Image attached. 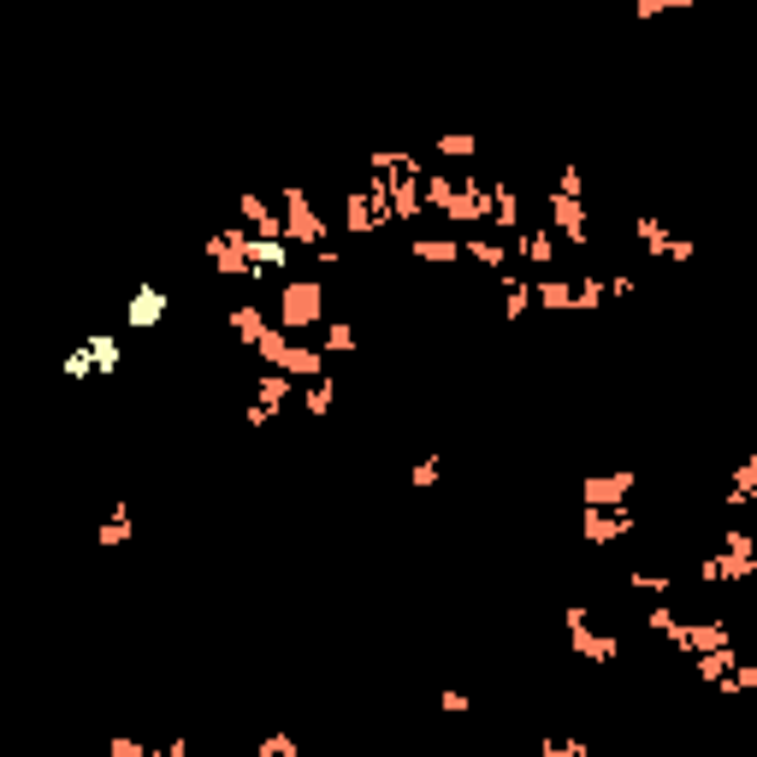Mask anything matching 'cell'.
<instances>
[{"instance_id":"37","label":"cell","mask_w":757,"mask_h":757,"mask_svg":"<svg viewBox=\"0 0 757 757\" xmlns=\"http://www.w3.org/2000/svg\"><path fill=\"white\" fill-rule=\"evenodd\" d=\"M439 704L450 710V717H462V710H474V698L462 692V687H444V692H439Z\"/></svg>"},{"instance_id":"36","label":"cell","mask_w":757,"mask_h":757,"mask_svg":"<svg viewBox=\"0 0 757 757\" xmlns=\"http://www.w3.org/2000/svg\"><path fill=\"white\" fill-rule=\"evenodd\" d=\"M633 284H639L633 272H609V279H604V296H609V302H621V296H633Z\"/></svg>"},{"instance_id":"19","label":"cell","mask_w":757,"mask_h":757,"mask_svg":"<svg viewBox=\"0 0 757 757\" xmlns=\"http://www.w3.org/2000/svg\"><path fill=\"white\" fill-rule=\"evenodd\" d=\"M409 255L432 260V267H456V260H462V237H427V231H420V237H409Z\"/></svg>"},{"instance_id":"23","label":"cell","mask_w":757,"mask_h":757,"mask_svg":"<svg viewBox=\"0 0 757 757\" xmlns=\"http://www.w3.org/2000/svg\"><path fill=\"white\" fill-rule=\"evenodd\" d=\"M432 154H439L444 166H468V172H474V160H479V142L468 137V130H450V137H439V142H432Z\"/></svg>"},{"instance_id":"24","label":"cell","mask_w":757,"mask_h":757,"mask_svg":"<svg viewBox=\"0 0 757 757\" xmlns=\"http://www.w3.org/2000/svg\"><path fill=\"white\" fill-rule=\"evenodd\" d=\"M319 349H326V361H331V356H356V349H361V331L349 326V319H326V326H319Z\"/></svg>"},{"instance_id":"25","label":"cell","mask_w":757,"mask_h":757,"mask_svg":"<svg viewBox=\"0 0 757 757\" xmlns=\"http://www.w3.org/2000/svg\"><path fill=\"white\" fill-rule=\"evenodd\" d=\"M331 403H338V385H331V373H326V378H308V385H302V409H308V420H326V415H331Z\"/></svg>"},{"instance_id":"18","label":"cell","mask_w":757,"mask_h":757,"mask_svg":"<svg viewBox=\"0 0 757 757\" xmlns=\"http://www.w3.org/2000/svg\"><path fill=\"white\" fill-rule=\"evenodd\" d=\"M533 308L574 314V279H533Z\"/></svg>"},{"instance_id":"11","label":"cell","mask_w":757,"mask_h":757,"mask_svg":"<svg viewBox=\"0 0 757 757\" xmlns=\"http://www.w3.org/2000/svg\"><path fill=\"white\" fill-rule=\"evenodd\" d=\"M462 260H474V267H486L491 279H503L515 249H509L503 237H491V231H462Z\"/></svg>"},{"instance_id":"15","label":"cell","mask_w":757,"mask_h":757,"mask_svg":"<svg viewBox=\"0 0 757 757\" xmlns=\"http://www.w3.org/2000/svg\"><path fill=\"white\" fill-rule=\"evenodd\" d=\"M83 349H90V361H95V378H113V373L125 368L119 331H83Z\"/></svg>"},{"instance_id":"38","label":"cell","mask_w":757,"mask_h":757,"mask_svg":"<svg viewBox=\"0 0 757 757\" xmlns=\"http://www.w3.org/2000/svg\"><path fill=\"white\" fill-rule=\"evenodd\" d=\"M90 757H113V752H107V746H101V752H90Z\"/></svg>"},{"instance_id":"33","label":"cell","mask_w":757,"mask_h":757,"mask_svg":"<svg viewBox=\"0 0 757 757\" xmlns=\"http://www.w3.org/2000/svg\"><path fill=\"white\" fill-rule=\"evenodd\" d=\"M657 12H692V0H639L633 19H657Z\"/></svg>"},{"instance_id":"39","label":"cell","mask_w":757,"mask_h":757,"mask_svg":"<svg viewBox=\"0 0 757 757\" xmlns=\"http://www.w3.org/2000/svg\"><path fill=\"white\" fill-rule=\"evenodd\" d=\"M0 308H7V302H0Z\"/></svg>"},{"instance_id":"32","label":"cell","mask_w":757,"mask_h":757,"mask_svg":"<svg viewBox=\"0 0 757 757\" xmlns=\"http://www.w3.org/2000/svg\"><path fill=\"white\" fill-rule=\"evenodd\" d=\"M60 373H66V378H95V361H90V349H83V343H78V349H66Z\"/></svg>"},{"instance_id":"35","label":"cell","mask_w":757,"mask_h":757,"mask_svg":"<svg viewBox=\"0 0 757 757\" xmlns=\"http://www.w3.org/2000/svg\"><path fill=\"white\" fill-rule=\"evenodd\" d=\"M308 260H314L319 272H338V267H343V249H338V243H319V249H314Z\"/></svg>"},{"instance_id":"28","label":"cell","mask_w":757,"mask_h":757,"mask_svg":"<svg viewBox=\"0 0 757 757\" xmlns=\"http://www.w3.org/2000/svg\"><path fill=\"white\" fill-rule=\"evenodd\" d=\"M604 279H598V272H580V279H574V314H598L604 308Z\"/></svg>"},{"instance_id":"7","label":"cell","mask_w":757,"mask_h":757,"mask_svg":"<svg viewBox=\"0 0 757 757\" xmlns=\"http://www.w3.org/2000/svg\"><path fill=\"white\" fill-rule=\"evenodd\" d=\"M243 243H249V231H243V225H225V231H213V237H201V255H208V267L220 272V279H243V284H249V260H243Z\"/></svg>"},{"instance_id":"3","label":"cell","mask_w":757,"mask_h":757,"mask_svg":"<svg viewBox=\"0 0 757 757\" xmlns=\"http://www.w3.org/2000/svg\"><path fill=\"white\" fill-rule=\"evenodd\" d=\"M272 326L284 331H319L326 326V284H314V279H284L279 284V319Z\"/></svg>"},{"instance_id":"22","label":"cell","mask_w":757,"mask_h":757,"mask_svg":"<svg viewBox=\"0 0 757 757\" xmlns=\"http://www.w3.org/2000/svg\"><path fill=\"white\" fill-rule=\"evenodd\" d=\"M503 319L509 326H521V319L533 314V279H515V272H503Z\"/></svg>"},{"instance_id":"12","label":"cell","mask_w":757,"mask_h":757,"mask_svg":"<svg viewBox=\"0 0 757 757\" xmlns=\"http://www.w3.org/2000/svg\"><path fill=\"white\" fill-rule=\"evenodd\" d=\"M237 225L249 231V237H284L279 225V208H272L260 189H237Z\"/></svg>"},{"instance_id":"10","label":"cell","mask_w":757,"mask_h":757,"mask_svg":"<svg viewBox=\"0 0 757 757\" xmlns=\"http://www.w3.org/2000/svg\"><path fill=\"white\" fill-rule=\"evenodd\" d=\"M633 533V509H580V538L586 545H616V538Z\"/></svg>"},{"instance_id":"9","label":"cell","mask_w":757,"mask_h":757,"mask_svg":"<svg viewBox=\"0 0 757 757\" xmlns=\"http://www.w3.org/2000/svg\"><path fill=\"white\" fill-rule=\"evenodd\" d=\"M639 474H586L580 479V509H628Z\"/></svg>"},{"instance_id":"2","label":"cell","mask_w":757,"mask_h":757,"mask_svg":"<svg viewBox=\"0 0 757 757\" xmlns=\"http://www.w3.org/2000/svg\"><path fill=\"white\" fill-rule=\"evenodd\" d=\"M279 225H284V243H290V249H302V255H314L319 243L331 237V220L314 208L308 189H284V201H279Z\"/></svg>"},{"instance_id":"29","label":"cell","mask_w":757,"mask_h":757,"mask_svg":"<svg viewBox=\"0 0 757 757\" xmlns=\"http://www.w3.org/2000/svg\"><path fill=\"white\" fill-rule=\"evenodd\" d=\"M439 479H444V456H439V450H427V456H420L415 468H409V486H415V491H432Z\"/></svg>"},{"instance_id":"1","label":"cell","mask_w":757,"mask_h":757,"mask_svg":"<svg viewBox=\"0 0 757 757\" xmlns=\"http://www.w3.org/2000/svg\"><path fill=\"white\" fill-rule=\"evenodd\" d=\"M752 574H757V538L746 527H722L717 550L698 568V580H704V586H739V580H752Z\"/></svg>"},{"instance_id":"5","label":"cell","mask_w":757,"mask_h":757,"mask_svg":"<svg viewBox=\"0 0 757 757\" xmlns=\"http://www.w3.org/2000/svg\"><path fill=\"white\" fill-rule=\"evenodd\" d=\"M568 651H574L580 663H609L621 651L616 633H598V621H592L586 604H568Z\"/></svg>"},{"instance_id":"31","label":"cell","mask_w":757,"mask_h":757,"mask_svg":"<svg viewBox=\"0 0 757 757\" xmlns=\"http://www.w3.org/2000/svg\"><path fill=\"white\" fill-rule=\"evenodd\" d=\"M717 692H727V698H734V692H757V663H734V668L722 675Z\"/></svg>"},{"instance_id":"13","label":"cell","mask_w":757,"mask_h":757,"mask_svg":"<svg viewBox=\"0 0 757 757\" xmlns=\"http://www.w3.org/2000/svg\"><path fill=\"white\" fill-rule=\"evenodd\" d=\"M509 249H515V255H521V267H533V272H545V267H550V260H557V255H562V243H557V237H550V231H545V225H527V231H521V237H515V243H509Z\"/></svg>"},{"instance_id":"8","label":"cell","mask_w":757,"mask_h":757,"mask_svg":"<svg viewBox=\"0 0 757 757\" xmlns=\"http://www.w3.org/2000/svg\"><path fill=\"white\" fill-rule=\"evenodd\" d=\"M166 314H172L166 284H137V290H130V302H125V331H160V326H166Z\"/></svg>"},{"instance_id":"14","label":"cell","mask_w":757,"mask_h":757,"mask_svg":"<svg viewBox=\"0 0 757 757\" xmlns=\"http://www.w3.org/2000/svg\"><path fill=\"white\" fill-rule=\"evenodd\" d=\"M231 331H237V343L243 349H255L260 338H267V331H272V314L267 308H260V302H231Z\"/></svg>"},{"instance_id":"34","label":"cell","mask_w":757,"mask_h":757,"mask_svg":"<svg viewBox=\"0 0 757 757\" xmlns=\"http://www.w3.org/2000/svg\"><path fill=\"white\" fill-rule=\"evenodd\" d=\"M557 196H580V201H586V178H580V166L557 172Z\"/></svg>"},{"instance_id":"4","label":"cell","mask_w":757,"mask_h":757,"mask_svg":"<svg viewBox=\"0 0 757 757\" xmlns=\"http://www.w3.org/2000/svg\"><path fill=\"white\" fill-rule=\"evenodd\" d=\"M545 231L568 249H586L592 243V213L580 196H557V189H545Z\"/></svg>"},{"instance_id":"20","label":"cell","mask_w":757,"mask_h":757,"mask_svg":"<svg viewBox=\"0 0 757 757\" xmlns=\"http://www.w3.org/2000/svg\"><path fill=\"white\" fill-rule=\"evenodd\" d=\"M645 628H651V633H663L668 645L680 651V633H687V609H675V604H668V598H657V604L645 609Z\"/></svg>"},{"instance_id":"27","label":"cell","mask_w":757,"mask_h":757,"mask_svg":"<svg viewBox=\"0 0 757 757\" xmlns=\"http://www.w3.org/2000/svg\"><path fill=\"white\" fill-rule=\"evenodd\" d=\"M538 757H592L586 734H545L538 739Z\"/></svg>"},{"instance_id":"6","label":"cell","mask_w":757,"mask_h":757,"mask_svg":"<svg viewBox=\"0 0 757 757\" xmlns=\"http://www.w3.org/2000/svg\"><path fill=\"white\" fill-rule=\"evenodd\" d=\"M633 231H639V249H645L651 260H675V267H687V260L698 255V243L680 237V231H668L657 213H633Z\"/></svg>"},{"instance_id":"16","label":"cell","mask_w":757,"mask_h":757,"mask_svg":"<svg viewBox=\"0 0 757 757\" xmlns=\"http://www.w3.org/2000/svg\"><path fill=\"white\" fill-rule=\"evenodd\" d=\"M757 503V456H746L734 468V479H727V491H722V509L727 515H739V509H752Z\"/></svg>"},{"instance_id":"17","label":"cell","mask_w":757,"mask_h":757,"mask_svg":"<svg viewBox=\"0 0 757 757\" xmlns=\"http://www.w3.org/2000/svg\"><path fill=\"white\" fill-rule=\"evenodd\" d=\"M130 533H137V515H130V503L119 498V503L107 509V521L95 527V545L101 550H119V545H130Z\"/></svg>"},{"instance_id":"21","label":"cell","mask_w":757,"mask_h":757,"mask_svg":"<svg viewBox=\"0 0 757 757\" xmlns=\"http://www.w3.org/2000/svg\"><path fill=\"white\" fill-rule=\"evenodd\" d=\"M687 663H692V675L704 680V687H722V675L739 663V651L734 645H717V651H698V657H687Z\"/></svg>"},{"instance_id":"26","label":"cell","mask_w":757,"mask_h":757,"mask_svg":"<svg viewBox=\"0 0 757 757\" xmlns=\"http://www.w3.org/2000/svg\"><path fill=\"white\" fill-rule=\"evenodd\" d=\"M628 586L645 592V598H668V592H675V574H668V568H628Z\"/></svg>"},{"instance_id":"30","label":"cell","mask_w":757,"mask_h":757,"mask_svg":"<svg viewBox=\"0 0 757 757\" xmlns=\"http://www.w3.org/2000/svg\"><path fill=\"white\" fill-rule=\"evenodd\" d=\"M255 757H302V739H296V734H279V727H272V734H260V739H255Z\"/></svg>"}]
</instances>
